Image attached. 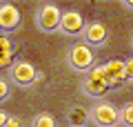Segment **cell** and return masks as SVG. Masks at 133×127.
I'll return each mask as SVG.
<instances>
[{"label": "cell", "mask_w": 133, "mask_h": 127, "mask_svg": "<svg viewBox=\"0 0 133 127\" xmlns=\"http://www.w3.org/2000/svg\"><path fill=\"white\" fill-rule=\"evenodd\" d=\"M66 60H69V67L73 71H80V74H89L93 69V62H95V56H93V49L87 45V42H76L71 45L69 54H66Z\"/></svg>", "instance_id": "6da1fadb"}, {"label": "cell", "mask_w": 133, "mask_h": 127, "mask_svg": "<svg viewBox=\"0 0 133 127\" xmlns=\"http://www.w3.org/2000/svg\"><path fill=\"white\" fill-rule=\"evenodd\" d=\"M60 18H62V11L58 5L53 2H44V5L38 7L36 11V25H38L40 31L44 33H53L60 29Z\"/></svg>", "instance_id": "7a4b0ae2"}, {"label": "cell", "mask_w": 133, "mask_h": 127, "mask_svg": "<svg viewBox=\"0 0 133 127\" xmlns=\"http://www.w3.org/2000/svg\"><path fill=\"white\" fill-rule=\"evenodd\" d=\"M89 118L93 120V125L98 127H118L120 123V109L115 105L107 103V100H100L93 107L89 109Z\"/></svg>", "instance_id": "3957f363"}, {"label": "cell", "mask_w": 133, "mask_h": 127, "mask_svg": "<svg viewBox=\"0 0 133 127\" xmlns=\"http://www.w3.org/2000/svg\"><path fill=\"white\" fill-rule=\"evenodd\" d=\"M36 74H38V69H36L29 60H16L14 65L9 67V78H11V83L18 85V87H31V85L36 83Z\"/></svg>", "instance_id": "277c9868"}, {"label": "cell", "mask_w": 133, "mask_h": 127, "mask_svg": "<svg viewBox=\"0 0 133 127\" xmlns=\"http://www.w3.org/2000/svg\"><path fill=\"white\" fill-rule=\"evenodd\" d=\"M107 36H109V31L102 20H91L89 25H84V31H82V38L89 47H102L107 42Z\"/></svg>", "instance_id": "5b68a950"}, {"label": "cell", "mask_w": 133, "mask_h": 127, "mask_svg": "<svg viewBox=\"0 0 133 127\" xmlns=\"http://www.w3.org/2000/svg\"><path fill=\"white\" fill-rule=\"evenodd\" d=\"M60 31L66 33V36H78V33L84 31V18H82L80 11H76V9H66V11H62V18H60Z\"/></svg>", "instance_id": "8992f818"}, {"label": "cell", "mask_w": 133, "mask_h": 127, "mask_svg": "<svg viewBox=\"0 0 133 127\" xmlns=\"http://www.w3.org/2000/svg\"><path fill=\"white\" fill-rule=\"evenodd\" d=\"M20 9L11 2H2L0 5V29L2 31H14L20 25Z\"/></svg>", "instance_id": "52a82bcc"}, {"label": "cell", "mask_w": 133, "mask_h": 127, "mask_svg": "<svg viewBox=\"0 0 133 127\" xmlns=\"http://www.w3.org/2000/svg\"><path fill=\"white\" fill-rule=\"evenodd\" d=\"M102 69H104L107 87H118V85L127 83V78H124V60H109L107 65H102Z\"/></svg>", "instance_id": "ba28073f"}, {"label": "cell", "mask_w": 133, "mask_h": 127, "mask_svg": "<svg viewBox=\"0 0 133 127\" xmlns=\"http://www.w3.org/2000/svg\"><path fill=\"white\" fill-rule=\"evenodd\" d=\"M11 58H14V42H11L9 36L0 33V71L5 69V67L14 65Z\"/></svg>", "instance_id": "9c48e42d"}, {"label": "cell", "mask_w": 133, "mask_h": 127, "mask_svg": "<svg viewBox=\"0 0 133 127\" xmlns=\"http://www.w3.org/2000/svg\"><path fill=\"white\" fill-rule=\"evenodd\" d=\"M107 89H109L107 85L98 83V80H91V78H84V83H82V91H84L87 96H93V98H98V96H104Z\"/></svg>", "instance_id": "30bf717a"}, {"label": "cell", "mask_w": 133, "mask_h": 127, "mask_svg": "<svg viewBox=\"0 0 133 127\" xmlns=\"http://www.w3.org/2000/svg\"><path fill=\"white\" fill-rule=\"evenodd\" d=\"M66 118H69V123H71V125L80 127V125H84L87 118H89V109H84V107H80V105H76V107L69 109Z\"/></svg>", "instance_id": "8fae6325"}, {"label": "cell", "mask_w": 133, "mask_h": 127, "mask_svg": "<svg viewBox=\"0 0 133 127\" xmlns=\"http://www.w3.org/2000/svg\"><path fill=\"white\" fill-rule=\"evenodd\" d=\"M56 125H58V123H56V116L49 114V112L36 114V118H33V123H31V127H56Z\"/></svg>", "instance_id": "7c38bea8"}, {"label": "cell", "mask_w": 133, "mask_h": 127, "mask_svg": "<svg viewBox=\"0 0 133 127\" xmlns=\"http://www.w3.org/2000/svg\"><path fill=\"white\" fill-rule=\"evenodd\" d=\"M120 123L124 127H133V103H127L120 109Z\"/></svg>", "instance_id": "4fadbf2b"}, {"label": "cell", "mask_w": 133, "mask_h": 127, "mask_svg": "<svg viewBox=\"0 0 133 127\" xmlns=\"http://www.w3.org/2000/svg\"><path fill=\"white\" fill-rule=\"evenodd\" d=\"M9 98V80L0 76V103Z\"/></svg>", "instance_id": "5bb4252c"}, {"label": "cell", "mask_w": 133, "mask_h": 127, "mask_svg": "<svg viewBox=\"0 0 133 127\" xmlns=\"http://www.w3.org/2000/svg\"><path fill=\"white\" fill-rule=\"evenodd\" d=\"M124 78L133 80V58H127L124 60Z\"/></svg>", "instance_id": "9a60e30c"}, {"label": "cell", "mask_w": 133, "mask_h": 127, "mask_svg": "<svg viewBox=\"0 0 133 127\" xmlns=\"http://www.w3.org/2000/svg\"><path fill=\"white\" fill-rule=\"evenodd\" d=\"M5 127H22V120H20V118H16V116H9Z\"/></svg>", "instance_id": "2e32d148"}, {"label": "cell", "mask_w": 133, "mask_h": 127, "mask_svg": "<svg viewBox=\"0 0 133 127\" xmlns=\"http://www.w3.org/2000/svg\"><path fill=\"white\" fill-rule=\"evenodd\" d=\"M7 118H9V114L0 109V127H5V125H7Z\"/></svg>", "instance_id": "e0dca14e"}, {"label": "cell", "mask_w": 133, "mask_h": 127, "mask_svg": "<svg viewBox=\"0 0 133 127\" xmlns=\"http://www.w3.org/2000/svg\"><path fill=\"white\" fill-rule=\"evenodd\" d=\"M122 5L127 7V9H133V0H122Z\"/></svg>", "instance_id": "ac0fdd59"}, {"label": "cell", "mask_w": 133, "mask_h": 127, "mask_svg": "<svg viewBox=\"0 0 133 127\" xmlns=\"http://www.w3.org/2000/svg\"><path fill=\"white\" fill-rule=\"evenodd\" d=\"M42 78H44V74H42V71L38 69V74H36V83H40V80H42Z\"/></svg>", "instance_id": "d6986e66"}, {"label": "cell", "mask_w": 133, "mask_h": 127, "mask_svg": "<svg viewBox=\"0 0 133 127\" xmlns=\"http://www.w3.org/2000/svg\"><path fill=\"white\" fill-rule=\"evenodd\" d=\"M69 127H76V125H69ZM80 127H84V125H80Z\"/></svg>", "instance_id": "ffe728a7"}, {"label": "cell", "mask_w": 133, "mask_h": 127, "mask_svg": "<svg viewBox=\"0 0 133 127\" xmlns=\"http://www.w3.org/2000/svg\"><path fill=\"white\" fill-rule=\"evenodd\" d=\"M118 127H120V125H118Z\"/></svg>", "instance_id": "44dd1931"}]
</instances>
